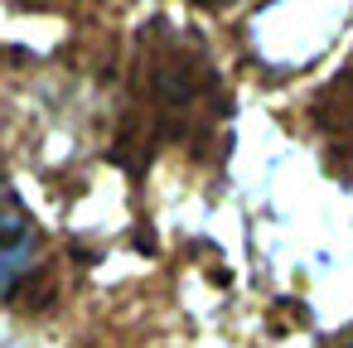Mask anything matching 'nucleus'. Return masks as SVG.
<instances>
[{
	"label": "nucleus",
	"mask_w": 353,
	"mask_h": 348,
	"mask_svg": "<svg viewBox=\"0 0 353 348\" xmlns=\"http://www.w3.org/2000/svg\"><path fill=\"white\" fill-rule=\"evenodd\" d=\"M310 116H314V131H319L324 150L353 170V73H339V78L314 97Z\"/></svg>",
	"instance_id": "nucleus-2"
},
{
	"label": "nucleus",
	"mask_w": 353,
	"mask_h": 348,
	"mask_svg": "<svg viewBox=\"0 0 353 348\" xmlns=\"http://www.w3.org/2000/svg\"><path fill=\"white\" fill-rule=\"evenodd\" d=\"M228 116L223 78L199 34L150 30L131 78V116L121 155H155L160 145H208Z\"/></svg>",
	"instance_id": "nucleus-1"
},
{
	"label": "nucleus",
	"mask_w": 353,
	"mask_h": 348,
	"mask_svg": "<svg viewBox=\"0 0 353 348\" xmlns=\"http://www.w3.org/2000/svg\"><path fill=\"white\" fill-rule=\"evenodd\" d=\"M194 6H208V10H218V6H228V0H194Z\"/></svg>",
	"instance_id": "nucleus-4"
},
{
	"label": "nucleus",
	"mask_w": 353,
	"mask_h": 348,
	"mask_svg": "<svg viewBox=\"0 0 353 348\" xmlns=\"http://www.w3.org/2000/svg\"><path fill=\"white\" fill-rule=\"evenodd\" d=\"M334 348H353V334H348V338H339V343H334Z\"/></svg>",
	"instance_id": "nucleus-5"
},
{
	"label": "nucleus",
	"mask_w": 353,
	"mask_h": 348,
	"mask_svg": "<svg viewBox=\"0 0 353 348\" xmlns=\"http://www.w3.org/2000/svg\"><path fill=\"white\" fill-rule=\"evenodd\" d=\"M34 227L25 223V218H15V213H0V295H10L20 280H25V271H30V261H34Z\"/></svg>",
	"instance_id": "nucleus-3"
}]
</instances>
